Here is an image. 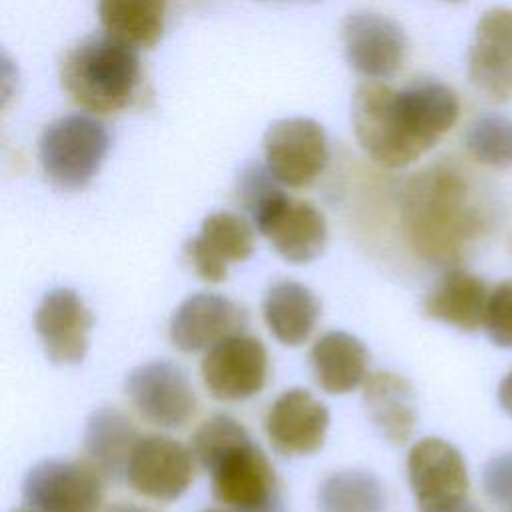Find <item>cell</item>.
I'll list each match as a JSON object with an SVG mask.
<instances>
[{"mask_svg":"<svg viewBox=\"0 0 512 512\" xmlns=\"http://www.w3.org/2000/svg\"><path fill=\"white\" fill-rule=\"evenodd\" d=\"M456 92L434 78L396 90L376 80L352 96V126L360 148L384 168H404L426 154L458 120Z\"/></svg>","mask_w":512,"mask_h":512,"instance_id":"1","label":"cell"},{"mask_svg":"<svg viewBox=\"0 0 512 512\" xmlns=\"http://www.w3.org/2000/svg\"><path fill=\"white\" fill-rule=\"evenodd\" d=\"M408 246L426 262L450 266L468 254L488 226V212L472 180L446 162L412 174L400 198Z\"/></svg>","mask_w":512,"mask_h":512,"instance_id":"2","label":"cell"},{"mask_svg":"<svg viewBox=\"0 0 512 512\" xmlns=\"http://www.w3.org/2000/svg\"><path fill=\"white\" fill-rule=\"evenodd\" d=\"M190 448L210 474L212 496L230 512H286L274 466L236 418L204 420Z\"/></svg>","mask_w":512,"mask_h":512,"instance_id":"3","label":"cell"},{"mask_svg":"<svg viewBox=\"0 0 512 512\" xmlns=\"http://www.w3.org/2000/svg\"><path fill=\"white\" fill-rule=\"evenodd\" d=\"M140 82L136 48L108 36H88L60 62V84L84 110L112 114L126 108Z\"/></svg>","mask_w":512,"mask_h":512,"instance_id":"4","label":"cell"},{"mask_svg":"<svg viewBox=\"0 0 512 512\" xmlns=\"http://www.w3.org/2000/svg\"><path fill=\"white\" fill-rule=\"evenodd\" d=\"M108 148L110 136L100 120L88 114H68L42 130L38 158L54 186L76 190L98 174Z\"/></svg>","mask_w":512,"mask_h":512,"instance_id":"5","label":"cell"},{"mask_svg":"<svg viewBox=\"0 0 512 512\" xmlns=\"http://www.w3.org/2000/svg\"><path fill=\"white\" fill-rule=\"evenodd\" d=\"M102 482L88 460L50 458L26 472L22 498L34 512H98L104 498Z\"/></svg>","mask_w":512,"mask_h":512,"instance_id":"6","label":"cell"},{"mask_svg":"<svg viewBox=\"0 0 512 512\" xmlns=\"http://www.w3.org/2000/svg\"><path fill=\"white\" fill-rule=\"evenodd\" d=\"M326 162L328 138L312 118H280L264 132V164L282 186H310L322 174Z\"/></svg>","mask_w":512,"mask_h":512,"instance_id":"7","label":"cell"},{"mask_svg":"<svg viewBox=\"0 0 512 512\" xmlns=\"http://www.w3.org/2000/svg\"><path fill=\"white\" fill-rule=\"evenodd\" d=\"M126 396L146 422L168 430L188 424L198 408L186 370L170 360L136 366L126 378Z\"/></svg>","mask_w":512,"mask_h":512,"instance_id":"8","label":"cell"},{"mask_svg":"<svg viewBox=\"0 0 512 512\" xmlns=\"http://www.w3.org/2000/svg\"><path fill=\"white\" fill-rule=\"evenodd\" d=\"M256 230L288 262L306 264L318 258L328 242L324 214L306 200L290 198L278 190L252 216Z\"/></svg>","mask_w":512,"mask_h":512,"instance_id":"9","label":"cell"},{"mask_svg":"<svg viewBox=\"0 0 512 512\" xmlns=\"http://www.w3.org/2000/svg\"><path fill=\"white\" fill-rule=\"evenodd\" d=\"M406 472L420 512H442L468 500L464 458L442 438L418 440L408 452Z\"/></svg>","mask_w":512,"mask_h":512,"instance_id":"10","label":"cell"},{"mask_svg":"<svg viewBox=\"0 0 512 512\" xmlns=\"http://www.w3.org/2000/svg\"><path fill=\"white\" fill-rule=\"evenodd\" d=\"M200 376L210 396L222 402H238L256 396L268 378V352L248 334H232L206 350Z\"/></svg>","mask_w":512,"mask_h":512,"instance_id":"11","label":"cell"},{"mask_svg":"<svg viewBox=\"0 0 512 512\" xmlns=\"http://www.w3.org/2000/svg\"><path fill=\"white\" fill-rule=\"evenodd\" d=\"M194 460L192 448L170 436H140L128 458L126 482L146 498L172 502L192 484Z\"/></svg>","mask_w":512,"mask_h":512,"instance_id":"12","label":"cell"},{"mask_svg":"<svg viewBox=\"0 0 512 512\" xmlns=\"http://www.w3.org/2000/svg\"><path fill=\"white\" fill-rule=\"evenodd\" d=\"M342 44L348 64L372 80L396 74L408 54L402 26L384 14L368 10H358L344 18Z\"/></svg>","mask_w":512,"mask_h":512,"instance_id":"13","label":"cell"},{"mask_svg":"<svg viewBox=\"0 0 512 512\" xmlns=\"http://www.w3.org/2000/svg\"><path fill=\"white\" fill-rule=\"evenodd\" d=\"M468 78L490 100L512 98V10L490 8L474 28L468 48Z\"/></svg>","mask_w":512,"mask_h":512,"instance_id":"14","label":"cell"},{"mask_svg":"<svg viewBox=\"0 0 512 512\" xmlns=\"http://www.w3.org/2000/svg\"><path fill=\"white\" fill-rule=\"evenodd\" d=\"M246 324L248 314L240 304L222 294L198 292L174 310L168 334L174 348L190 354L208 350L220 340L244 332Z\"/></svg>","mask_w":512,"mask_h":512,"instance_id":"15","label":"cell"},{"mask_svg":"<svg viewBox=\"0 0 512 512\" xmlns=\"http://www.w3.org/2000/svg\"><path fill=\"white\" fill-rule=\"evenodd\" d=\"M328 424V408L304 388L284 390L264 418L266 436L282 456H306L320 450Z\"/></svg>","mask_w":512,"mask_h":512,"instance_id":"16","label":"cell"},{"mask_svg":"<svg viewBox=\"0 0 512 512\" xmlns=\"http://www.w3.org/2000/svg\"><path fill=\"white\" fill-rule=\"evenodd\" d=\"M92 312L78 292L54 288L44 294L34 314V328L54 364H78L88 352Z\"/></svg>","mask_w":512,"mask_h":512,"instance_id":"17","label":"cell"},{"mask_svg":"<svg viewBox=\"0 0 512 512\" xmlns=\"http://www.w3.org/2000/svg\"><path fill=\"white\" fill-rule=\"evenodd\" d=\"M194 272L206 282H222L232 262L254 252L252 226L234 212H214L202 220L200 232L184 246Z\"/></svg>","mask_w":512,"mask_h":512,"instance_id":"18","label":"cell"},{"mask_svg":"<svg viewBox=\"0 0 512 512\" xmlns=\"http://www.w3.org/2000/svg\"><path fill=\"white\" fill-rule=\"evenodd\" d=\"M490 290L482 278L462 268H450L426 294L422 310L428 318L474 332L484 324Z\"/></svg>","mask_w":512,"mask_h":512,"instance_id":"19","label":"cell"},{"mask_svg":"<svg viewBox=\"0 0 512 512\" xmlns=\"http://www.w3.org/2000/svg\"><path fill=\"white\" fill-rule=\"evenodd\" d=\"M138 430L130 418L114 406L96 408L84 426V452L104 480L126 478L128 458L138 442Z\"/></svg>","mask_w":512,"mask_h":512,"instance_id":"20","label":"cell"},{"mask_svg":"<svg viewBox=\"0 0 512 512\" xmlns=\"http://www.w3.org/2000/svg\"><path fill=\"white\" fill-rule=\"evenodd\" d=\"M310 368L324 392L348 394L368 378V350L356 336L332 330L312 344Z\"/></svg>","mask_w":512,"mask_h":512,"instance_id":"21","label":"cell"},{"mask_svg":"<svg viewBox=\"0 0 512 512\" xmlns=\"http://www.w3.org/2000/svg\"><path fill=\"white\" fill-rule=\"evenodd\" d=\"M262 316L270 334L280 344L300 346L318 324L320 302L308 286L294 280H280L266 290Z\"/></svg>","mask_w":512,"mask_h":512,"instance_id":"22","label":"cell"},{"mask_svg":"<svg viewBox=\"0 0 512 512\" xmlns=\"http://www.w3.org/2000/svg\"><path fill=\"white\" fill-rule=\"evenodd\" d=\"M364 408L378 432L392 444H404L416 424L414 390L394 372L370 374L362 392Z\"/></svg>","mask_w":512,"mask_h":512,"instance_id":"23","label":"cell"},{"mask_svg":"<svg viewBox=\"0 0 512 512\" xmlns=\"http://www.w3.org/2000/svg\"><path fill=\"white\" fill-rule=\"evenodd\" d=\"M164 0H98L104 32L132 48H152L164 32Z\"/></svg>","mask_w":512,"mask_h":512,"instance_id":"24","label":"cell"},{"mask_svg":"<svg viewBox=\"0 0 512 512\" xmlns=\"http://www.w3.org/2000/svg\"><path fill=\"white\" fill-rule=\"evenodd\" d=\"M384 486L370 470H338L318 488L320 512H384Z\"/></svg>","mask_w":512,"mask_h":512,"instance_id":"25","label":"cell"},{"mask_svg":"<svg viewBox=\"0 0 512 512\" xmlns=\"http://www.w3.org/2000/svg\"><path fill=\"white\" fill-rule=\"evenodd\" d=\"M468 154L492 168L512 166V118L502 114H482L464 132Z\"/></svg>","mask_w":512,"mask_h":512,"instance_id":"26","label":"cell"},{"mask_svg":"<svg viewBox=\"0 0 512 512\" xmlns=\"http://www.w3.org/2000/svg\"><path fill=\"white\" fill-rule=\"evenodd\" d=\"M484 330L500 348H512V280H504L490 290Z\"/></svg>","mask_w":512,"mask_h":512,"instance_id":"27","label":"cell"},{"mask_svg":"<svg viewBox=\"0 0 512 512\" xmlns=\"http://www.w3.org/2000/svg\"><path fill=\"white\" fill-rule=\"evenodd\" d=\"M482 486L494 504L512 508V452L498 454L486 462Z\"/></svg>","mask_w":512,"mask_h":512,"instance_id":"28","label":"cell"},{"mask_svg":"<svg viewBox=\"0 0 512 512\" xmlns=\"http://www.w3.org/2000/svg\"><path fill=\"white\" fill-rule=\"evenodd\" d=\"M0 78H2V104H6V100L12 94V86L16 84V68L12 66L8 54H2V70H0Z\"/></svg>","mask_w":512,"mask_h":512,"instance_id":"29","label":"cell"},{"mask_svg":"<svg viewBox=\"0 0 512 512\" xmlns=\"http://www.w3.org/2000/svg\"><path fill=\"white\" fill-rule=\"evenodd\" d=\"M498 402L506 414L512 416V370L500 380L498 386Z\"/></svg>","mask_w":512,"mask_h":512,"instance_id":"30","label":"cell"},{"mask_svg":"<svg viewBox=\"0 0 512 512\" xmlns=\"http://www.w3.org/2000/svg\"><path fill=\"white\" fill-rule=\"evenodd\" d=\"M102 512H154V510L134 504V502H116V504H110L108 508H104Z\"/></svg>","mask_w":512,"mask_h":512,"instance_id":"31","label":"cell"},{"mask_svg":"<svg viewBox=\"0 0 512 512\" xmlns=\"http://www.w3.org/2000/svg\"><path fill=\"white\" fill-rule=\"evenodd\" d=\"M442 512H482L474 502H470V500H464V502H460V504H456V506H452V508H446V510H442Z\"/></svg>","mask_w":512,"mask_h":512,"instance_id":"32","label":"cell"},{"mask_svg":"<svg viewBox=\"0 0 512 512\" xmlns=\"http://www.w3.org/2000/svg\"><path fill=\"white\" fill-rule=\"evenodd\" d=\"M204 512H226V510H220V508H208V510H204Z\"/></svg>","mask_w":512,"mask_h":512,"instance_id":"33","label":"cell"},{"mask_svg":"<svg viewBox=\"0 0 512 512\" xmlns=\"http://www.w3.org/2000/svg\"><path fill=\"white\" fill-rule=\"evenodd\" d=\"M16 512H34V510H30V508H26V510H16Z\"/></svg>","mask_w":512,"mask_h":512,"instance_id":"34","label":"cell"},{"mask_svg":"<svg viewBox=\"0 0 512 512\" xmlns=\"http://www.w3.org/2000/svg\"><path fill=\"white\" fill-rule=\"evenodd\" d=\"M448 2H458V0H448Z\"/></svg>","mask_w":512,"mask_h":512,"instance_id":"35","label":"cell"},{"mask_svg":"<svg viewBox=\"0 0 512 512\" xmlns=\"http://www.w3.org/2000/svg\"><path fill=\"white\" fill-rule=\"evenodd\" d=\"M510 512H512V510H510Z\"/></svg>","mask_w":512,"mask_h":512,"instance_id":"36","label":"cell"}]
</instances>
